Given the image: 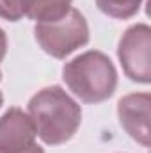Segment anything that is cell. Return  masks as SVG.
Wrapping results in <instances>:
<instances>
[{
  "instance_id": "cell-1",
  "label": "cell",
  "mask_w": 151,
  "mask_h": 153,
  "mask_svg": "<svg viewBox=\"0 0 151 153\" xmlns=\"http://www.w3.org/2000/svg\"><path fill=\"white\" fill-rule=\"evenodd\" d=\"M27 114L32 119L36 135L48 146L68 143L82 123L80 105L61 85H48L38 91L29 100Z\"/></svg>"
},
{
  "instance_id": "cell-2",
  "label": "cell",
  "mask_w": 151,
  "mask_h": 153,
  "mask_svg": "<svg viewBox=\"0 0 151 153\" xmlns=\"http://www.w3.org/2000/svg\"><path fill=\"white\" fill-rule=\"evenodd\" d=\"M62 80L80 102L101 103L115 93L117 71L109 55L89 50L64 64Z\"/></svg>"
},
{
  "instance_id": "cell-3",
  "label": "cell",
  "mask_w": 151,
  "mask_h": 153,
  "mask_svg": "<svg viewBox=\"0 0 151 153\" xmlns=\"http://www.w3.org/2000/svg\"><path fill=\"white\" fill-rule=\"evenodd\" d=\"M34 38L41 50L55 59H66L75 50L89 43V25L85 16L73 9L61 20L52 23H36Z\"/></svg>"
},
{
  "instance_id": "cell-4",
  "label": "cell",
  "mask_w": 151,
  "mask_h": 153,
  "mask_svg": "<svg viewBox=\"0 0 151 153\" xmlns=\"http://www.w3.org/2000/svg\"><path fill=\"white\" fill-rule=\"evenodd\" d=\"M117 57L124 75L132 82H151V29L148 23H137L124 30L117 45Z\"/></svg>"
},
{
  "instance_id": "cell-5",
  "label": "cell",
  "mask_w": 151,
  "mask_h": 153,
  "mask_svg": "<svg viewBox=\"0 0 151 153\" xmlns=\"http://www.w3.org/2000/svg\"><path fill=\"white\" fill-rule=\"evenodd\" d=\"M117 117L124 132L141 146L148 148L151 139L150 117L151 96L150 93H132L117 102Z\"/></svg>"
},
{
  "instance_id": "cell-6",
  "label": "cell",
  "mask_w": 151,
  "mask_h": 153,
  "mask_svg": "<svg viewBox=\"0 0 151 153\" xmlns=\"http://www.w3.org/2000/svg\"><path fill=\"white\" fill-rule=\"evenodd\" d=\"M36 128L27 112L11 107L0 117V153H21L36 143Z\"/></svg>"
},
{
  "instance_id": "cell-7",
  "label": "cell",
  "mask_w": 151,
  "mask_h": 153,
  "mask_svg": "<svg viewBox=\"0 0 151 153\" xmlns=\"http://www.w3.org/2000/svg\"><path fill=\"white\" fill-rule=\"evenodd\" d=\"M73 0H32L27 18L36 23H52L71 11Z\"/></svg>"
},
{
  "instance_id": "cell-8",
  "label": "cell",
  "mask_w": 151,
  "mask_h": 153,
  "mask_svg": "<svg viewBox=\"0 0 151 153\" xmlns=\"http://www.w3.org/2000/svg\"><path fill=\"white\" fill-rule=\"evenodd\" d=\"M96 5L109 18L128 20L139 13L142 0H96Z\"/></svg>"
},
{
  "instance_id": "cell-9",
  "label": "cell",
  "mask_w": 151,
  "mask_h": 153,
  "mask_svg": "<svg viewBox=\"0 0 151 153\" xmlns=\"http://www.w3.org/2000/svg\"><path fill=\"white\" fill-rule=\"evenodd\" d=\"M32 0H0V18L7 22H20L29 14Z\"/></svg>"
},
{
  "instance_id": "cell-10",
  "label": "cell",
  "mask_w": 151,
  "mask_h": 153,
  "mask_svg": "<svg viewBox=\"0 0 151 153\" xmlns=\"http://www.w3.org/2000/svg\"><path fill=\"white\" fill-rule=\"evenodd\" d=\"M5 53H7V36H5V32L0 29V62L4 61ZM0 80H2V71H0Z\"/></svg>"
},
{
  "instance_id": "cell-11",
  "label": "cell",
  "mask_w": 151,
  "mask_h": 153,
  "mask_svg": "<svg viewBox=\"0 0 151 153\" xmlns=\"http://www.w3.org/2000/svg\"><path fill=\"white\" fill-rule=\"evenodd\" d=\"M21 153H44V150L39 146L38 143H34V144H32L29 150H25V152H21Z\"/></svg>"
},
{
  "instance_id": "cell-12",
  "label": "cell",
  "mask_w": 151,
  "mask_h": 153,
  "mask_svg": "<svg viewBox=\"0 0 151 153\" xmlns=\"http://www.w3.org/2000/svg\"><path fill=\"white\" fill-rule=\"evenodd\" d=\"M2 103H4V94L0 93V107H2Z\"/></svg>"
}]
</instances>
